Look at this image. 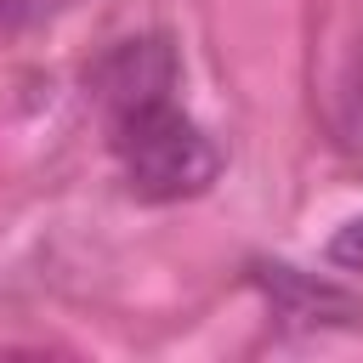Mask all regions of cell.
Here are the masks:
<instances>
[{"instance_id":"5","label":"cell","mask_w":363,"mask_h":363,"mask_svg":"<svg viewBox=\"0 0 363 363\" xmlns=\"http://www.w3.org/2000/svg\"><path fill=\"white\" fill-rule=\"evenodd\" d=\"M74 0H0V28H23V23H40L51 11H62Z\"/></svg>"},{"instance_id":"4","label":"cell","mask_w":363,"mask_h":363,"mask_svg":"<svg viewBox=\"0 0 363 363\" xmlns=\"http://www.w3.org/2000/svg\"><path fill=\"white\" fill-rule=\"evenodd\" d=\"M329 267H340V272H363V216L346 221V227L329 238Z\"/></svg>"},{"instance_id":"1","label":"cell","mask_w":363,"mask_h":363,"mask_svg":"<svg viewBox=\"0 0 363 363\" xmlns=\"http://www.w3.org/2000/svg\"><path fill=\"white\" fill-rule=\"evenodd\" d=\"M108 130H113V153L125 164V182L130 193L153 199V204H176V199H193L216 182L221 170V153L216 142L170 102V96H153V102H136V108H119L108 113Z\"/></svg>"},{"instance_id":"2","label":"cell","mask_w":363,"mask_h":363,"mask_svg":"<svg viewBox=\"0 0 363 363\" xmlns=\"http://www.w3.org/2000/svg\"><path fill=\"white\" fill-rule=\"evenodd\" d=\"M91 91H96V102L108 113L170 96L176 91V51L164 40H125L91 68Z\"/></svg>"},{"instance_id":"3","label":"cell","mask_w":363,"mask_h":363,"mask_svg":"<svg viewBox=\"0 0 363 363\" xmlns=\"http://www.w3.org/2000/svg\"><path fill=\"white\" fill-rule=\"evenodd\" d=\"M255 278H261V289H267V301L284 323H357L363 318V301L352 289H340L329 278H312L289 261H261Z\"/></svg>"}]
</instances>
